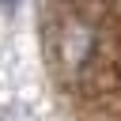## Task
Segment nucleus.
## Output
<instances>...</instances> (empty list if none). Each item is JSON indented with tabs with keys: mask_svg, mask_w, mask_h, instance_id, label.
I'll return each mask as SVG.
<instances>
[{
	"mask_svg": "<svg viewBox=\"0 0 121 121\" xmlns=\"http://www.w3.org/2000/svg\"><path fill=\"white\" fill-rule=\"evenodd\" d=\"M0 4H8V8H11V4H19V0H0Z\"/></svg>",
	"mask_w": 121,
	"mask_h": 121,
	"instance_id": "obj_1",
	"label": "nucleus"
}]
</instances>
